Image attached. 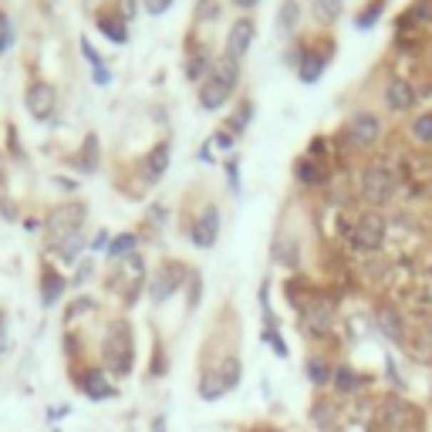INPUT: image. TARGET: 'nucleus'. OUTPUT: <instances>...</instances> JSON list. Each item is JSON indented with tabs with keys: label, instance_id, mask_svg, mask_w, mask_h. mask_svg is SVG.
Listing matches in <instances>:
<instances>
[{
	"label": "nucleus",
	"instance_id": "nucleus-1",
	"mask_svg": "<svg viewBox=\"0 0 432 432\" xmlns=\"http://www.w3.org/2000/svg\"><path fill=\"white\" fill-rule=\"evenodd\" d=\"M237 85V64L233 61H220L216 71L206 78V85L200 88V102H203L206 112H216L220 105L230 98V91Z\"/></svg>",
	"mask_w": 432,
	"mask_h": 432
},
{
	"label": "nucleus",
	"instance_id": "nucleus-2",
	"mask_svg": "<svg viewBox=\"0 0 432 432\" xmlns=\"http://www.w3.org/2000/svg\"><path fill=\"white\" fill-rule=\"evenodd\" d=\"M105 358L112 365L115 375H128L132 369V334H128V324H112L108 328V338H105Z\"/></svg>",
	"mask_w": 432,
	"mask_h": 432
},
{
	"label": "nucleus",
	"instance_id": "nucleus-3",
	"mask_svg": "<svg viewBox=\"0 0 432 432\" xmlns=\"http://www.w3.org/2000/svg\"><path fill=\"white\" fill-rule=\"evenodd\" d=\"M361 192H365V200H371V203H385L395 192L392 173L385 165H371L369 173H365V179H361Z\"/></svg>",
	"mask_w": 432,
	"mask_h": 432
},
{
	"label": "nucleus",
	"instance_id": "nucleus-4",
	"mask_svg": "<svg viewBox=\"0 0 432 432\" xmlns=\"http://www.w3.org/2000/svg\"><path fill=\"white\" fill-rule=\"evenodd\" d=\"M190 237L200 250H210V247H213L216 237H220V210H216V206H206L203 213H200V220H196L190 230Z\"/></svg>",
	"mask_w": 432,
	"mask_h": 432
},
{
	"label": "nucleus",
	"instance_id": "nucleus-5",
	"mask_svg": "<svg viewBox=\"0 0 432 432\" xmlns=\"http://www.w3.org/2000/svg\"><path fill=\"white\" fill-rule=\"evenodd\" d=\"M381 237H385V223H381L379 216H361L351 240H355V247H361V250H379Z\"/></svg>",
	"mask_w": 432,
	"mask_h": 432
},
{
	"label": "nucleus",
	"instance_id": "nucleus-6",
	"mask_svg": "<svg viewBox=\"0 0 432 432\" xmlns=\"http://www.w3.org/2000/svg\"><path fill=\"white\" fill-rule=\"evenodd\" d=\"M250 41H254V24L250 21H240V24H233L230 31V41H227V61L240 64L250 51Z\"/></svg>",
	"mask_w": 432,
	"mask_h": 432
},
{
	"label": "nucleus",
	"instance_id": "nucleus-7",
	"mask_svg": "<svg viewBox=\"0 0 432 432\" xmlns=\"http://www.w3.org/2000/svg\"><path fill=\"white\" fill-rule=\"evenodd\" d=\"M27 108L38 115V118H48V115L54 112V88L51 85H44V81L31 85V88H27Z\"/></svg>",
	"mask_w": 432,
	"mask_h": 432
},
{
	"label": "nucleus",
	"instance_id": "nucleus-8",
	"mask_svg": "<svg viewBox=\"0 0 432 432\" xmlns=\"http://www.w3.org/2000/svg\"><path fill=\"white\" fill-rule=\"evenodd\" d=\"M379 132H381V122L371 112H358L355 118H351V139H355L358 145H371V142L379 139Z\"/></svg>",
	"mask_w": 432,
	"mask_h": 432
},
{
	"label": "nucleus",
	"instance_id": "nucleus-9",
	"mask_svg": "<svg viewBox=\"0 0 432 432\" xmlns=\"http://www.w3.org/2000/svg\"><path fill=\"white\" fill-rule=\"evenodd\" d=\"M179 284H182V267L179 264H165V270H159V277L153 280V301H165Z\"/></svg>",
	"mask_w": 432,
	"mask_h": 432
},
{
	"label": "nucleus",
	"instance_id": "nucleus-10",
	"mask_svg": "<svg viewBox=\"0 0 432 432\" xmlns=\"http://www.w3.org/2000/svg\"><path fill=\"white\" fill-rule=\"evenodd\" d=\"M81 389H85V395L95 398V402H105V398H112V395H115V389L105 381L102 371H88V375L81 379Z\"/></svg>",
	"mask_w": 432,
	"mask_h": 432
},
{
	"label": "nucleus",
	"instance_id": "nucleus-11",
	"mask_svg": "<svg viewBox=\"0 0 432 432\" xmlns=\"http://www.w3.org/2000/svg\"><path fill=\"white\" fill-rule=\"evenodd\" d=\"M375 324H379V331L385 334V338H392V341H402V318H398L395 311L381 307L379 314H375Z\"/></svg>",
	"mask_w": 432,
	"mask_h": 432
},
{
	"label": "nucleus",
	"instance_id": "nucleus-12",
	"mask_svg": "<svg viewBox=\"0 0 432 432\" xmlns=\"http://www.w3.org/2000/svg\"><path fill=\"white\" fill-rule=\"evenodd\" d=\"M81 216H85L81 206H64V210H58V213L51 216V230H68V233H75V227L81 223ZM68 233H64V237H68Z\"/></svg>",
	"mask_w": 432,
	"mask_h": 432
},
{
	"label": "nucleus",
	"instance_id": "nucleus-13",
	"mask_svg": "<svg viewBox=\"0 0 432 432\" xmlns=\"http://www.w3.org/2000/svg\"><path fill=\"white\" fill-rule=\"evenodd\" d=\"M412 102H416L412 85H406V81H392V85H389V105H392L395 112H406Z\"/></svg>",
	"mask_w": 432,
	"mask_h": 432
},
{
	"label": "nucleus",
	"instance_id": "nucleus-14",
	"mask_svg": "<svg viewBox=\"0 0 432 432\" xmlns=\"http://www.w3.org/2000/svg\"><path fill=\"white\" fill-rule=\"evenodd\" d=\"M324 64H328V58L321 51H307L304 58H301V81H307V85L318 81V75L324 71Z\"/></svg>",
	"mask_w": 432,
	"mask_h": 432
},
{
	"label": "nucleus",
	"instance_id": "nucleus-15",
	"mask_svg": "<svg viewBox=\"0 0 432 432\" xmlns=\"http://www.w3.org/2000/svg\"><path fill=\"white\" fill-rule=\"evenodd\" d=\"M200 395H203L206 402H216V398H223L227 395V385H223V379H220V371H206L203 381H200Z\"/></svg>",
	"mask_w": 432,
	"mask_h": 432
},
{
	"label": "nucleus",
	"instance_id": "nucleus-16",
	"mask_svg": "<svg viewBox=\"0 0 432 432\" xmlns=\"http://www.w3.org/2000/svg\"><path fill=\"white\" fill-rule=\"evenodd\" d=\"M145 165H149V169H145V176H149V179H159V176H163L165 165H169V145H155L153 155L145 159Z\"/></svg>",
	"mask_w": 432,
	"mask_h": 432
},
{
	"label": "nucleus",
	"instance_id": "nucleus-17",
	"mask_svg": "<svg viewBox=\"0 0 432 432\" xmlns=\"http://www.w3.org/2000/svg\"><path fill=\"white\" fill-rule=\"evenodd\" d=\"M81 51H85V58H88V64H91V71H95V81H98V85H108V81H112V75H108V68L102 64L98 51L91 48L88 41H81Z\"/></svg>",
	"mask_w": 432,
	"mask_h": 432
},
{
	"label": "nucleus",
	"instance_id": "nucleus-18",
	"mask_svg": "<svg viewBox=\"0 0 432 432\" xmlns=\"http://www.w3.org/2000/svg\"><path fill=\"white\" fill-rule=\"evenodd\" d=\"M216 371H220V379H223V385H227V392H233V389L240 385V358L230 355Z\"/></svg>",
	"mask_w": 432,
	"mask_h": 432
},
{
	"label": "nucleus",
	"instance_id": "nucleus-19",
	"mask_svg": "<svg viewBox=\"0 0 432 432\" xmlns=\"http://www.w3.org/2000/svg\"><path fill=\"white\" fill-rule=\"evenodd\" d=\"M98 27H102V34L105 38H112V41H118V44H125V21H115V17H98Z\"/></svg>",
	"mask_w": 432,
	"mask_h": 432
},
{
	"label": "nucleus",
	"instance_id": "nucleus-20",
	"mask_svg": "<svg viewBox=\"0 0 432 432\" xmlns=\"http://www.w3.org/2000/svg\"><path fill=\"white\" fill-rule=\"evenodd\" d=\"M61 291H64V280L58 274H51V270H44V294H41V301L44 304H54L61 297Z\"/></svg>",
	"mask_w": 432,
	"mask_h": 432
},
{
	"label": "nucleus",
	"instance_id": "nucleus-21",
	"mask_svg": "<svg viewBox=\"0 0 432 432\" xmlns=\"http://www.w3.org/2000/svg\"><path fill=\"white\" fill-rule=\"evenodd\" d=\"M307 379L314 381V385H328L334 379V371L328 369V361H321V358H311L307 361Z\"/></svg>",
	"mask_w": 432,
	"mask_h": 432
},
{
	"label": "nucleus",
	"instance_id": "nucleus-22",
	"mask_svg": "<svg viewBox=\"0 0 432 432\" xmlns=\"http://www.w3.org/2000/svg\"><path fill=\"white\" fill-rule=\"evenodd\" d=\"M297 4L294 0H284V7H280V17H277V27H280V34H291V27L297 24Z\"/></svg>",
	"mask_w": 432,
	"mask_h": 432
},
{
	"label": "nucleus",
	"instance_id": "nucleus-23",
	"mask_svg": "<svg viewBox=\"0 0 432 432\" xmlns=\"http://www.w3.org/2000/svg\"><path fill=\"white\" fill-rule=\"evenodd\" d=\"M294 247V240H287V237H280L277 240V247H274V257H277L280 264H287V267H297V250H291Z\"/></svg>",
	"mask_w": 432,
	"mask_h": 432
},
{
	"label": "nucleus",
	"instance_id": "nucleus-24",
	"mask_svg": "<svg viewBox=\"0 0 432 432\" xmlns=\"http://www.w3.org/2000/svg\"><path fill=\"white\" fill-rule=\"evenodd\" d=\"M307 324L314 331H324L331 324V307L328 304H314L311 311H307Z\"/></svg>",
	"mask_w": 432,
	"mask_h": 432
},
{
	"label": "nucleus",
	"instance_id": "nucleus-25",
	"mask_svg": "<svg viewBox=\"0 0 432 432\" xmlns=\"http://www.w3.org/2000/svg\"><path fill=\"white\" fill-rule=\"evenodd\" d=\"M341 4L344 0H314V14H318L321 21H334L341 14Z\"/></svg>",
	"mask_w": 432,
	"mask_h": 432
},
{
	"label": "nucleus",
	"instance_id": "nucleus-26",
	"mask_svg": "<svg viewBox=\"0 0 432 432\" xmlns=\"http://www.w3.org/2000/svg\"><path fill=\"white\" fill-rule=\"evenodd\" d=\"M135 247V237L132 233H122V237H115L112 243H108V257H122V254H128Z\"/></svg>",
	"mask_w": 432,
	"mask_h": 432
},
{
	"label": "nucleus",
	"instance_id": "nucleus-27",
	"mask_svg": "<svg viewBox=\"0 0 432 432\" xmlns=\"http://www.w3.org/2000/svg\"><path fill=\"white\" fill-rule=\"evenodd\" d=\"M78 250H81V237H78V233H68L61 240V247H58V254H61L64 260H75Z\"/></svg>",
	"mask_w": 432,
	"mask_h": 432
},
{
	"label": "nucleus",
	"instance_id": "nucleus-28",
	"mask_svg": "<svg viewBox=\"0 0 432 432\" xmlns=\"http://www.w3.org/2000/svg\"><path fill=\"white\" fill-rule=\"evenodd\" d=\"M203 71H206V54L192 51L190 61H186V75H190V78H203Z\"/></svg>",
	"mask_w": 432,
	"mask_h": 432
},
{
	"label": "nucleus",
	"instance_id": "nucleus-29",
	"mask_svg": "<svg viewBox=\"0 0 432 432\" xmlns=\"http://www.w3.org/2000/svg\"><path fill=\"white\" fill-rule=\"evenodd\" d=\"M334 381H338V389H341V392H348V389H355V385H358V375L344 365V369H334Z\"/></svg>",
	"mask_w": 432,
	"mask_h": 432
},
{
	"label": "nucleus",
	"instance_id": "nucleus-30",
	"mask_svg": "<svg viewBox=\"0 0 432 432\" xmlns=\"http://www.w3.org/2000/svg\"><path fill=\"white\" fill-rule=\"evenodd\" d=\"M412 132H416V139L432 142V115H422V118H416V125H412Z\"/></svg>",
	"mask_w": 432,
	"mask_h": 432
},
{
	"label": "nucleus",
	"instance_id": "nucleus-31",
	"mask_svg": "<svg viewBox=\"0 0 432 432\" xmlns=\"http://www.w3.org/2000/svg\"><path fill=\"white\" fill-rule=\"evenodd\" d=\"M11 48V24H7V17L0 14V54Z\"/></svg>",
	"mask_w": 432,
	"mask_h": 432
},
{
	"label": "nucleus",
	"instance_id": "nucleus-32",
	"mask_svg": "<svg viewBox=\"0 0 432 432\" xmlns=\"http://www.w3.org/2000/svg\"><path fill=\"white\" fill-rule=\"evenodd\" d=\"M200 297H203V277L200 274H192V291H190V307L200 304Z\"/></svg>",
	"mask_w": 432,
	"mask_h": 432
},
{
	"label": "nucleus",
	"instance_id": "nucleus-33",
	"mask_svg": "<svg viewBox=\"0 0 432 432\" xmlns=\"http://www.w3.org/2000/svg\"><path fill=\"white\" fill-rule=\"evenodd\" d=\"M379 14H381V0H371L369 14H361V17H358V24H361V27H369L371 21H375V17H379Z\"/></svg>",
	"mask_w": 432,
	"mask_h": 432
},
{
	"label": "nucleus",
	"instance_id": "nucleus-34",
	"mask_svg": "<svg viewBox=\"0 0 432 432\" xmlns=\"http://www.w3.org/2000/svg\"><path fill=\"white\" fill-rule=\"evenodd\" d=\"M267 341H270V344H274V351H277V355H280V358H287V344L280 341V334H277V331H274V328H270V331H267Z\"/></svg>",
	"mask_w": 432,
	"mask_h": 432
},
{
	"label": "nucleus",
	"instance_id": "nucleus-35",
	"mask_svg": "<svg viewBox=\"0 0 432 432\" xmlns=\"http://www.w3.org/2000/svg\"><path fill=\"white\" fill-rule=\"evenodd\" d=\"M297 173H301V179H304V182H314V179H318V173L311 169V163H301V165H297Z\"/></svg>",
	"mask_w": 432,
	"mask_h": 432
},
{
	"label": "nucleus",
	"instance_id": "nucleus-36",
	"mask_svg": "<svg viewBox=\"0 0 432 432\" xmlns=\"http://www.w3.org/2000/svg\"><path fill=\"white\" fill-rule=\"evenodd\" d=\"M145 4H149V11H153V14H163L165 7L173 4V0H145Z\"/></svg>",
	"mask_w": 432,
	"mask_h": 432
},
{
	"label": "nucleus",
	"instance_id": "nucleus-37",
	"mask_svg": "<svg viewBox=\"0 0 432 432\" xmlns=\"http://www.w3.org/2000/svg\"><path fill=\"white\" fill-rule=\"evenodd\" d=\"M153 432H165V416H155L153 419Z\"/></svg>",
	"mask_w": 432,
	"mask_h": 432
},
{
	"label": "nucleus",
	"instance_id": "nucleus-38",
	"mask_svg": "<svg viewBox=\"0 0 432 432\" xmlns=\"http://www.w3.org/2000/svg\"><path fill=\"white\" fill-rule=\"evenodd\" d=\"M4 344H7V328H4V318H0V351H4Z\"/></svg>",
	"mask_w": 432,
	"mask_h": 432
},
{
	"label": "nucleus",
	"instance_id": "nucleus-39",
	"mask_svg": "<svg viewBox=\"0 0 432 432\" xmlns=\"http://www.w3.org/2000/svg\"><path fill=\"white\" fill-rule=\"evenodd\" d=\"M237 4H243V7H250V4H257V0H237Z\"/></svg>",
	"mask_w": 432,
	"mask_h": 432
}]
</instances>
